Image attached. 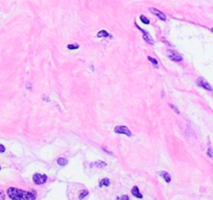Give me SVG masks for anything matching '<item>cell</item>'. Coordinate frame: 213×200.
I'll use <instances>...</instances> for the list:
<instances>
[{
    "label": "cell",
    "instance_id": "obj_20",
    "mask_svg": "<svg viewBox=\"0 0 213 200\" xmlns=\"http://www.w3.org/2000/svg\"><path fill=\"white\" fill-rule=\"evenodd\" d=\"M170 107H172V109H173V110H175V112H176V113H177V114H179V113H180V112H179V110H178V109H177V107H175V105H174V104H172V103H170Z\"/></svg>",
    "mask_w": 213,
    "mask_h": 200
},
{
    "label": "cell",
    "instance_id": "obj_15",
    "mask_svg": "<svg viewBox=\"0 0 213 200\" xmlns=\"http://www.w3.org/2000/svg\"><path fill=\"white\" fill-rule=\"evenodd\" d=\"M78 48H79L78 44H69V45H68V49H70V50H73V49H78Z\"/></svg>",
    "mask_w": 213,
    "mask_h": 200
},
{
    "label": "cell",
    "instance_id": "obj_17",
    "mask_svg": "<svg viewBox=\"0 0 213 200\" xmlns=\"http://www.w3.org/2000/svg\"><path fill=\"white\" fill-rule=\"evenodd\" d=\"M94 165H95V166H97L98 168H99V167H100V168H103V167H106V164H105L104 162H97V163H95Z\"/></svg>",
    "mask_w": 213,
    "mask_h": 200
},
{
    "label": "cell",
    "instance_id": "obj_2",
    "mask_svg": "<svg viewBox=\"0 0 213 200\" xmlns=\"http://www.w3.org/2000/svg\"><path fill=\"white\" fill-rule=\"evenodd\" d=\"M114 133H119V135H126L127 136H131L132 133H131L130 129L125 125H120V126H116L114 128Z\"/></svg>",
    "mask_w": 213,
    "mask_h": 200
},
{
    "label": "cell",
    "instance_id": "obj_10",
    "mask_svg": "<svg viewBox=\"0 0 213 200\" xmlns=\"http://www.w3.org/2000/svg\"><path fill=\"white\" fill-rule=\"evenodd\" d=\"M110 185V182H109L108 178H103V179L99 183V187L102 188V187H108V185Z\"/></svg>",
    "mask_w": 213,
    "mask_h": 200
},
{
    "label": "cell",
    "instance_id": "obj_14",
    "mask_svg": "<svg viewBox=\"0 0 213 200\" xmlns=\"http://www.w3.org/2000/svg\"><path fill=\"white\" fill-rule=\"evenodd\" d=\"M87 195H88V191H87V190H84V191L81 192V193H80V195H79V199L82 200V199L84 198V197H86V196H87Z\"/></svg>",
    "mask_w": 213,
    "mask_h": 200
},
{
    "label": "cell",
    "instance_id": "obj_21",
    "mask_svg": "<svg viewBox=\"0 0 213 200\" xmlns=\"http://www.w3.org/2000/svg\"><path fill=\"white\" fill-rule=\"evenodd\" d=\"M118 200H129V197H128L127 195H124V196L119 197Z\"/></svg>",
    "mask_w": 213,
    "mask_h": 200
},
{
    "label": "cell",
    "instance_id": "obj_18",
    "mask_svg": "<svg viewBox=\"0 0 213 200\" xmlns=\"http://www.w3.org/2000/svg\"><path fill=\"white\" fill-rule=\"evenodd\" d=\"M208 155H209L211 159H213V149H212L211 147L208 148Z\"/></svg>",
    "mask_w": 213,
    "mask_h": 200
},
{
    "label": "cell",
    "instance_id": "obj_16",
    "mask_svg": "<svg viewBox=\"0 0 213 200\" xmlns=\"http://www.w3.org/2000/svg\"><path fill=\"white\" fill-rule=\"evenodd\" d=\"M140 21L145 24H150V20L148 18H146L145 16H140Z\"/></svg>",
    "mask_w": 213,
    "mask_h": 200
},
{
    "label": "cell",
    "instance_id": "obj_24",
    "mask_svg": "<svg viewBox=\"0 0 213 200\" xmlns=\"http://www.w3.org/2000/svg\"><path fill=\"white\" fill-rule=\"evenodd\" d=\"M211 31H212V32H213V28H211Z\"/></svg>",
    "mask_w": 213,
    "mask_h": 200
},
{
    "label": "cell",
    "instance_id": "obj_4",
    "mask_svg": "<svg viewBox=\"0 0 213 200\" xmlns=\"http://www.w3.org/2000/svg\"><path fill=\"white\" fill-rule=\"evenodd\" d=\"M167 55L168 57L172 61H174V62H182V60H183L182 56L180 55L176 50H172V49H168L167 50Z\"/></svg>",
    "mask_w": 213,
    "mask_h": 200
},
{
    "label": "cell",
    "instance_id": "obj_23",
    "mask_svg": "<svg viewBox=\"0 0 213 200\" xmlns=\"http://www.w3.org/2000/svg\"><path fill=\"white\" fill-rule=\"evenodd\" d=\"M26 88L28 89V90H30V89H31V86H30L29 82H27V84H26Z\"/></svg>",
    "mask_w": 213,
    "mask_h": 200
},
{
    "label": "cell",
    "instance_id": "obj_22",
    "mask_svg": "<svg viewBox=\"0 0 213 200\" xmlns=\"http://www.w3.org/2000/svg\"><path fill=\"white\" fill-rule=\"evenodd\" d=\"M5 151V147L3 145H0V153H3Z\"/></svg>",
    "mask_w": 213,
    "mask_h": 200
},
{
    "label": "cell",
    "instance_id": "obj_9",
    "mask_svg": "<svg viewBox=\"0 0 213 200\" xmlns=\"http://www.w3.org/2000/svg\"><path fill=\"white\" fill-rule=\"evenodd\" d=\"M132 195H134L136 198H142V195H141V193L139 192V190H138V187H133V189H132Z\"/></svg>",
    "mask_w": 213,
    "mask_h": 200
},
{
    "label": "cell",
    "instance_id": "obj_3",
    "mask_svg": "<svg viewBox=\"0 0 213 200\" xmlns=\"http://www.w3.org/2000/svg\"><path fill=\"white\" fill-rule=\"evenodd\" d=\"M32 179H33V182L36 185H43V183H45L47 182L48 177H47V175H45V174L36 173L33 175V177H32Z\"/></svg>",
    "mask_w": 213,
    "mask_h": 200
},
{
    "label": "cell",
    "instance_id": "obj_5",
    "mask_svg": "<svg viewBox=\"0 0 213 200\" xmlns=\"http://www.w3.org/2000/svg\"><path fill=\"white\" fill-rule=\"evenodd\" d=\"M196 84H198L199 87H202V88H204L205 90L213 91V88H212L211 86H210L209 82H208L207 80H205L203 77H199V78L196 79Z\"/></svg>",
    "mask_w": 213,
    "mask_h": 200
},
{
    "label": "cell",
    "instance_id": "obj_6",
    "mask_svg": "<svg viewBox=\"0 0 213 200\" xmlns=\"http://www.w3.org/2000/svg\"><path fill=\"white\" fill-rule=\"evenodd\" d=\"M150 11H151V13L153 14V15L157 16V17L160 19V20H162V21H165V20H167V16H165L164 14L162 13V11H158V9H156V8H150Z\"/></svg>",
    "mask_w": 213,
    "mask_h": 200
},
{
    "label": "cell",
    "instance_id": "obj_19",
    "mask_svg": "<svg viewBox=\"0 0 213 200\" xmlns=\"http://www.w3.org/2000/svg\"><path fill=\"white\" fill-rule=\"evenodd\" d=\"M0 200H5V194L2 190H0Z\"/></svg>",
    "mask_w": 213,
    "mask_h": 200
},
{
    "label": "cell",
    "instance_id": "obj_11",
    "mask_svg": "<svg viewBox=\"0 0 213 200\" xmlns=\"http://www.w3.org/2000/svg\"><path fill=\"white\" fill-rule=\"evenodd\" d=\"M97 37L98 38H105V37H109V38H111V36L110 34H108V32L106 31V30H101V31H99L97 34Z\"/></svg>",
    "mask_w": 213,
    "mask_h": 200
},
{
    "label": "cell",
    "instance_id": "obj_8",
    "mask_svg": "<svg viewBox=\"0 0 213 200\" xmlns=\"http://www.w3.org/2000/svg\"><path fill=\"white\" fill-rule=\"evenodd\" d=\"M159 174H160V176L161 177H163L165 179V182H167V183L168 182H170V180H172V178H170V173H167V172H165V171H161V172H159Z\"/></svg>",
    "mask_w": 213,
    "mask_h": 200
},
{
    "label": "cell",
    "instance_id": "obj_13",
    "mask_svg": "<svg viewBox=\"0 0 213 200\" xmlns=\"http://www.w3.org/2000/svg\"><path fill=\"white\" fill-rule=\"evenodd\" d=\"M148 60H149L150 62H151L152 64H153L154 66H155L156 68L158 67V62H157V60H155V58H154V57H152V56H148Z\"/></svg>",
    "mask_w": 213,
    "mask_h": 200
},
{
    "label": "cell",
    "instance_id": "obj_1",
    "mask_svg": "<svg viewBox=\"0 0 213 200\" xmlns=\"http://www.w3.org/2000/svg\"><path fill=\"white\" fill-rule=\"evenodd\" d=\"M6 193L11 200H36L37 198L34 191H23L17 188H8Z\"/></svg>",
    "mask_w": 213,
    "mask_h": 200
},
{
    "label": "cell",
    "instance_id": "obj_25",
    "mask_svg": "<svg viewBox=\"0 0 213 200\" xmlns=\"http://www.w3.org/2000/svg\"><path fill=\"white\" fill-rule=\"evenodd\" d=\"M0 170H1V167H0Z\"/></svg>",
    "mask_w": 213,
    "mask_h": 200
},
{
    "label": "cell",
    "instance_id": "obj_12",
    "mask_svg": "<svg viewBox=\"0 0 213 200\" xmlns=\"http://www.w3.org/2000/svg\"><path fill=\"white\" fill-rule=\"evenodd\" d=\"M57 164L59 165V166H65V165L68 164V161L65 157H59V159H57Z\"/></svg>",
    "mask_w": 213,
    "mask_h": 200
},
{
    "label": "cell",
    "instance_id": "obj_7",
    "mask_svg": "<svg viewBox=\"0 0 213 200\" xmlns=\"http://www.w3.org/2000/svg\"><path fill=\"white\" fill-rule=\"evenodd\" d=\"M135 25H136V27L138 28V29L140 30V31L144 32V40H145V41H146L147 43H149V44H151V45H153V44H154V40L152 39V37L150 36V34H149L147 31H145L144 29H141V28H140V27L138 26V25L136 24V23H135Z\"/></svg>",
    "mask_w": 213,
    "mask_h": 200
}]
</instances>
